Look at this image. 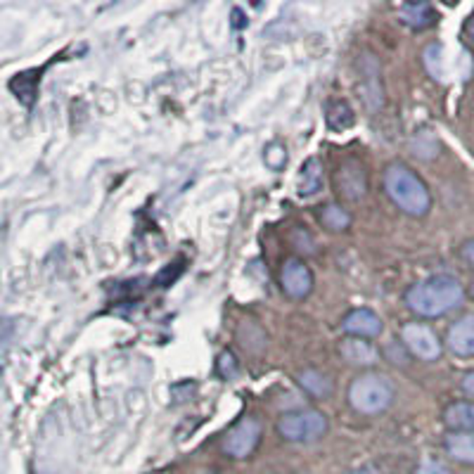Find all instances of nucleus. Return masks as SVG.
<instances>
[{
    "instance_id": "1",
    "label": "nucleus",
    "mask_w": 474,
    "mask_h": 474,
    "mask_svg": "<svg viewBox=\"0 0 474 474\" xmlns=\"http://www.w3.org/2000/svg\"><path fill=\"white\" fill-rule=\"evenodd\" d=\"M404 299L420 318H441L462 304L465 290L454 276H432L411 285Z\"/></svg>"
},
{
    "instance_id": "2",
    "label": "nucleus",
    "mask_w": 474,
    "mask_h": 474,
    "mask_svg": "<svg viewBox=\"0 0 474 474\" xmlns=\"http://www.w3.org/2000/svg\"><path fill=\"white\" fill-rule=\"evenodd\" d=\"M384 192L391 205L415 219H422L432 209V195L422 183V178L401 162L390 164L384 171Z\"/></svg>"
},
{
    "instance_id": "3",
    "label": "nucleus",
    "mask_w": 474,
    "mask_h": 474,
    "mask_svg": "<svg viewBox=\"0 0 474 474\" xmlns=\"http://www.w3.org/2000/svg\"><path fill=\"white\" fill-rule=\"evenodd\" d=\"M397 390L390 377L368 373V375L356 377L349 387V404L361 415H380L394 404Z\"/></svg>"
},
{
    "instance_id": "4",
    "label": "nucleus",
    "mask_w": 474,
    "mask_h": 474,
    "mask_svg": "<svg viewBox=\"0 0 474 474\" xmlns=\"http://www.w3.org/2000/svg\"><path fill=\"white\" fill-rule=\"evenodd\" d=\"M327 432V418L320 411L306 408V411H292L285 413L283 418L277 420V434L285 441L292 444H311L325 437Z\"/></svg>"
},
{
    "instance_id": "5",
    "label": "nucleus",
    "mask_w": 474,
    "mask_h": 474,
    "mask_svg": "<svg viewBox=\"0 0 474 474\" xmlns=\"http://www.w3.org/2000/svg\"><path fill=\"white\" fill-rule=\"evenodd\" d=\"M401 341L420 361H439L444 354V344L437 337V333L422 323H406L401 327Z\"/></svg>"
},
{
    "instance_id": "6",
    "label": "nucleus",
    "mask_w": 474,
    "mask_h": 474,
    "mask_svg": "<svg viewBox=\"0 0 474 474\" xmlns=\"http://www.w3.org/2000/svg\"><path fill=\"white\" fill-rule=\"evenodd\" d=\"M259 441H261V425H259L254 418H242L240 422L228 432L226 441H223V451H226L230 458L242 461V458L254 454Z\"/></svg>"
},
{
    "instance_id": "7",
    "label": "nucleus",
    "mask_w": 474,
    "mask_h": 474,
    "mask_svg": "<svg viewBox=\"0 0 474 474\" xmlns=\"http://www.w3.org/2000/svg\"><path fill=\"white\" fill-rule=\"evenodd\" d=\"M283 292L292 299H306L313 290V273L301 259H287L280 270Z\"/></svg>"
},
{
    "instance_id": "8",
    "label": "nucleus",
    "mask_w": 474,
    "mask_h": 474,
    "mask_svg": "<svg viewBox=\"0 0 474 474\" xmlns=\"http://www.w3.org/2000/svg\"><path fill=\"white\" fill-rule=\"evenodd\" d=\"M341 330H344L349 337L370 340V337L382 334L384 323L382 318H380L375 311H370V309H354V311H349L347 316L341 318Z\"/></svg>"
},
{
    "instance_id": "9",
    "label": "nucleus",
    "mask_w": 474,
    "mask_h": 474,
    "mask_svg": "<svg viewBox=\"0 0 474 474\" xmlns=\"http://www.w3.org/2000/svg\"><path fill=\"white\" fill-rule=\"evenodd\" d=\"M446 347L451 354L462 356V358L474 356V313L462 316L461 320H455L454 325L448 327Z\"/></svg>"
},
{
    "instance_id": "10",
    "label": "nucleus",
    "mask_w": 474,
    "mask_h": 474,
    "mask_svg": "<svg viewBox=\"0 0 474 474\" xmlns=\"http://www.w3.org/2000/svg\"><path fill=\"white\" fill-rule=\"evenodd\" d=\"M340 354L347 363H351V366H363V368L375 366V363L380 361L377 349L373 347L370 341L361 340V337H347V340L340 344Z\"/></svg>"
},
{
    "instance_id": "11",
    "label": "nucleus",
    "mask_w": 474,
    "mask_h": 474,
    "mask_svg": "<svg viewBox=\"0 0 474 474\" xmlns=\"http://www.w3.org/2000/svg\"><path fill=\"white\" fill-rule=\"evenodd\" d=\"M320 190H323V164L318 157H309L297 178L299 197H313Z\"/></svg>"
},
{
    "instance_id": "12",
    "label": "nucleus",
    "mask_w": 474,
    "mask_h": 474,
    "mask_svg": "<svg viewBox=\"0 0 474 474\" xmlns=\"http://www.w3.org/2000/svg\"><path fill=\"white\" fill-rule=\"evenodd\" d=\"M444 425L448 427V432L474 434V404L458 401V404L448 406L444 411Z\"/></svg>"
},
{
    "instance_id": "13",
    "label": "nucleus",
    "mask_w": 474,
    "mask_h": 474,
    "mask_svg": "<svg viewBox=\"0 0 474 474\" xmlns=\"http://www.w3.org/2000/svg\"><path fill=\"white\" fill-rule=\"evenodd\" d=\"M446 454L458 462L474 465V434L470 432H448L444 439Z\"/></svg>"
},
{
    "instance_id": "14",
    "label": "nucleus",
    "mask_w": 474,
    "mask_h": 474,
    "mask_svg": "<svg viewBox=\"0 0 474 474\" xmlns=\"http://www.w3.org/2000/svg\"><path fill=\"white\" fill-rule=\"evenodd\" d=\"M398 17L404 20V24H408L411 28H422L432 27L437 21V12L430 3H413V5H401L398 7Z\"/></svg>"
},
{
    "instance_id": "15",
    "label": "nucleus",
    "mask_w": 474,
    "mask_h": 474,
    "mask_svg": "<svg viewBox=\"0 0 474 474\" xmlns=\"http://www.w3.org/2000/svg\"><path fill=\"white\" fill-rule=\"evenodd\" d=\"M327 126L341 133V131H347L356 124V114L351 109L347 100H333L330 105H327V114H325Z\"/></svg>"
},
{
    "instance_id": "16",
    "label": "nucleus",
    "mask_w": 474,
    "mask_h": 474,
    "mask_svg": "<svg viewBox=\"0 0 474 474\" xmlns=\"http://www.w3.org/2000/svg\"><path fill=\"white\" fill-rule=\"evenodd\" d=\"M299 384L306 394H311L316 398H325L333 394V382L327 380V375L318 373V370H304L299 373Z\"/></svg>"
},
{
    "instance_id": "17",
    "label": "nucleus",
    "mask_w": 474,
    "mask_h": 474,
    "mask_svg": "<svg viewBox=\"0 0 474 474\" xmlns=\"http://www.w3.org/2000/svg\"><path fill=\"white\" fill-rule=\"evenodd\" d=\"M320 223L333 230V233H341L351 226V213L344 209L341 205H327L323 212H320Z\"/></svg>"
},
{
    "instance_id": "18",
    "label": "nucleus",
    "mask_w": 474,
    "mask_h": 474,
    "mask_svg": "<svg viewBox=\"0 0 474 474\" xmlns=\"http://www.w3.org/2000/svg\"><path fill=\"white\" fill-rule=\"evenodd\" d=\"M425 67L430 69V74H432L434 78H444L446 76V67H444V48L441 45H430V48L425 50Z\"/></svg>"
},
{
    "instance_id": "19",
    "label": "nucleus",
    "mask_w": 474,
    "mask_h": 474,
    "mask_svg": "<svg viewBox=\"0 0 474 474\" xmlns=\"http://www.w3.org/2000/svg\"><path fill=\"white\" fill-rule=\"evenodd\" d=\"M263 162L273 171H280L285 164H287V148H285L283 142H273V145H269L266 152H263Z\"/></svg>"
},
{
    "instance_id": "20",
    "label": "nucleus",
    "mask_w": 474,
    "mask_h": 474,
    "mask_svg": "<svg viewBox=\"0 0 474 474\" xmlns=\"http://www.w3.org/2000/svg\"><path fill=\"white\" fill-rule=\"evenodd\" d=\"M219 373L223 377H226V380H230V377L235 375V373H237V363H235V356L233 354H221L219 356Z\"/></svg>"
},
{
    "instance_id": "21",
    "label": "nucleus",
    "mask_w": 474,
    "mask_h": 474,
    "mask_svg": "<svg viewBox=\"0 0 474 474\" xmlns=\"http://www.w3.org/2000/svg\"><path fill=\"white\" fill-rule=\"evenodd\" d=\"M413 474H451V470H448L446 465L439 461H425L422 465L415 468V472Z\"/></svg>"
},
{
    "instance_id": "22",
    "label": "nucleus",
    "mask_w": 474,
    "mask_h": 474,
    "mask_svg": "<svg viewBox=\"0 0 474 474\" xmlns=\"http://www.w3.org/2000/svg\"><path fill=\"white\" fill-rule=\"evenodd\" d=\"M461 254H462V259H465V261H468L474 269V240H468L465 245H462Z\"/></svg>"
},
{
    "instance_id": "23",
    "label": "nucleus",
    "mask_w": 474,
    "mask_h": 474,
    "mask_svg": "<svg viewBox=\"0 0 474 474\" xmlns=\"http://www.w3.org/2000/svg\"><path fill=\"white\" fill-rule=\"evenodd\" d=\"M461 387H462V391H465V394H470V397H474V370H470L468 375L462 377Z\"/></svg>"
},
{
    "instance_id": "24",
    "label": "nucleus",
    "mask_w": 474,
    "mask_h": 474,
    "mask_svg": "<svg viewBox=\"0 0 474 474\" xmlns=\"http://www.w3.org/2000/svg\"><path fill=\"white\" fill-rule=\"evenodd\" d=\"M347 474H380V470L373 468V465H366V468H356Z\"/></svg>"
},
{
    "instance_id": "25",
    "label": "nucleus",
    "mask_w": 474,
    "mask_h": 474,
    "mask_svg": "<svg viewBox=\"0 0 474 474\" xmlns=\"http://www.w3.org/2000/svg\"><path fill=\"white\" fill-rule=\"evenodd\" d=\"M468 34H470V38H472V41H474V17L468 21Z\"/></svg>"
},
{
    "instance_id": "26",
    "label": "nucleus",
    "mask_w": 474,
    "mask_h": 474,
    "mask_svg": "<svg viewBox=\"0 0 474 474\" xmlns=\"http://www.w3.org/2000/svg\"><path fill=\"white\" fill-rule=\"evenodd\" d=\"M470 294H472V297H474V283H472V287H470Z\"/></svg>"
}]
</instances>
